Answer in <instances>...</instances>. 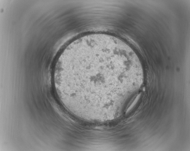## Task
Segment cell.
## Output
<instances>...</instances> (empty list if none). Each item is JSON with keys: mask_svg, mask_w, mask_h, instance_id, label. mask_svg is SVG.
<instances>
[{"mask_svg": "<svg viewBox=\"0 0 190 151\" xmlns=\"http://www.w3.org/2000/svg\"><path fill=\"white\" fill-rule=\"evenodd\" d=\"M134 71L132 58L121 47L94 40L66 52L56 64L54 78L59 97L73 115L103 122L120 113L127 74Z\"/></svg>", "mask_w": 190, "mask_h": 151, "instance_id": "obj_1", "label": "cell"}]
</instances>
